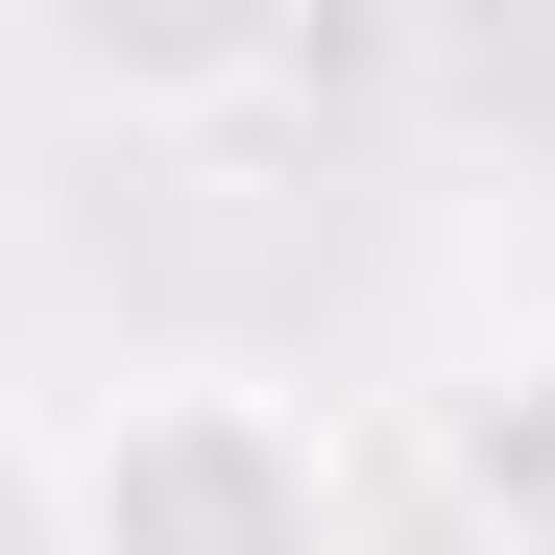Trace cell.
I'll return each mask as SVG.
<instances>
[{
	"instance_id": "1",
	"label": "cell",
	"mask_w": 555,
	"mask_h": 555,
	"mask_svg": "<svg viewBox=\"0 0 555 555\" xmlns=\"http://www.w3.org/2000/svg\"><path fill=\"white\" fill-rule=\"evenodd\" d=\"M49 555H362L338 411H291L266 362H121L49 435Z\"/></svg>"
},
{
	"instance_id": "2",
	"label": "cell",
	"mask_w": 555,
	"mask_h": 555,
	"mask_svg": "<svg viewBox=\"0 0 555 555\" xmlns=\"http://www.w3.org/2000/svg\"><path fill=\"white\" fill-rule=\"evenodd\" d=\"M73 98H121V121H242V98H338V25H49Z\"/></svg>"
},
{
	"instance_id": "3",
	"label": "cell",
	"mask_w": 555,
	"mask_h": 555,
	"mask_svg": "<svg viewBox=\"0 0 555 555\" xmlns=\"http://www.w3.org/2000/svg\"><path fill=\"white\" fill-rule=\"evenodd\" d=\"M435 459H459V507H483L507 555H555V314L459 362V411H435Z\"/></svg>"
}]
</instances>
